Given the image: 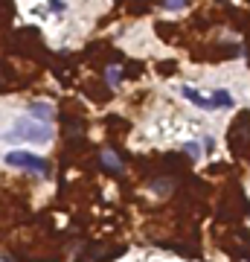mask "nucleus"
Instances as JSON below:
<instances>
[{
    "label": "nucleus",
    "instance_id": "obj_1",
    "mask_svg": "<svg viewBox=\"0 0 250 262\" xmlns=\"http://www.w3.org/2000/svg\"><path fill=\"white\" fill-rule=\"evenodd\" d=\"M3 140H6V143H20V140H29V143H47V140H52V128L44 120L38 122L35 117H29V120H17L15 128L3 134Z\"/></svg>",
    "mask_w": 250,
    "mask_h": 262
},
{
    "label": "nucleus",
    "instance_id": "obj_2",
    "mask_svg": "<svg viewBox=\"0 0 250 262\" xmlns=\"http://www.w3.org/2000/svg\"><path fill=\"white\" fill-rule=\"evenodd\" d=\"M6 163L9 166H26V169H38V172H47V160L44 157L32 155V152H9L6 155Z\"/></svg>",
    "mask_w": 250,
    "mask_h": 262
},
{
    "label": "nucleus",
    "instance_id": "obj_3",
    "mask_svg": "<svg viewBox=\"0 0 250 262\" xmlns=\"http://www.w3.org/2000/svg\"><path fill=\"white\" fill-rule=\"evenodd\" d=\"M184 96H186V99H192V102L198 105V108H204V111H213V108H218L213 96H201L198 90H192V87H184Z\"/></svg>",
    "mask_w": 250,
    "mask_h": 262
},
{
    "label": "nucleus",
    "instance_id": "obj_4",
    "mask_svg": "<svg viewBox=\"0 0 250 262\" xmlns=\"http://www.w3.org/2000/svg\"><path fill=\"white\" fill-rule=\"evenodd\" d=\"M99 160H102V166H105V169H111V172H117V175L122 172V160L114 155V149H102Z\"/></svg>",
    "mask_w": 250,
    "mask_h": 262
},
{
    "label": "nucleus",
    "instance_id": "obj_5",
    "mask_svg": "<svg viewBox=\"0 0 250 262\" xmlns=\"http://www.w3.org/2000/svg\"><path fill=\"white\" fill-rule=\"evenodd\" d=\"M52 105H47V102H35L32 108H29V117H35V120H44V122H50L52 120Z\"/></svg>",
    "mask_w": 250,
    "mask_h": 262
},
{
    "label": "nucleus",
    "instance_id": "obj_6",
    "mask_svg": "<svg viewBox=\"0 0 250 262\" xmlns=\"http://www.w3.org/2000/svg\"><path fill=\"white\" fill-rule=\"evenodd\" d=\"M213 99H216L218 108H230V105H233V96H230L227 90H216V93H213Z\"/></svg>",
    "mask_w": 250,
    "mask_h": 262
},
{
    "label": "nucleus",
    "instance_id": "obj_7",
    "mask_svg": "<svg viewBox=\"0 0 250 262\" xmlns=\"http://www.w3.org/2000/svg\"><path fill=\"white\" fill-rule=\"evenodd\" d=\"M105 79H108V85H119V79H122V73H119V67H108V73H105Z\"/></svg>",
    "mask_w": 250,
    "mask_h": 262
},
{
    "label": "nucleus",
    "instance_id": "obj_8",
    "mask_svg": "<svg viewBox=\"0 0 250 262\" xmlns=\"http://www.w3.org/2000/svg\"><path fill=\"white\" fill-rule=\"evenodd\" d=\"M184 152H186L189 157H198V155H201V146H195V143H186V146H184Z\"/></svg>",
    "mask_w": 250,
    "mask_h": 262
},
{
    "label": "nucleus",
    "instance_id": "obj_9",
    "mask_svg": "<svg viewBox=\"0 0 250 262\" xmlns=\"http://www.w3.org/2000/svg\"><path fill=\"white\" fill-rule=\"evenodd\" d=\"M163 6H166V9H184L186 0H163Z\"/></svg>",
    "mask_w": 250,
    "mask_h": 262
},
{
    "label": "nucleus",
    "instance_id": "obj_10",
    "mask_svg": "<svg viewBox=\"0 0 250 262\" xmlns=\"http://www.w3.org/2000/svg\"><path fill=\"white\" fill-rule=\"evenodd\" d=\"M50 6L55 9V12H61V9H64V3H61V0H50Z\"/></svg>",
    "mask_w": 250,
    "mask_h": 262
}]
</instances>
